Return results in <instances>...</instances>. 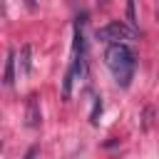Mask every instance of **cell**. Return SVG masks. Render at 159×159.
I'll use <instances>...</instances> for the list:
<instances>
[{"mask_svg": "<svg viewBox=\"0 0 159 159\" xmlns=\"http://www.w3.org/2000/svg\"><path fill=\"white\" fill-rule=\"evenodd\" d=\"M104 62L119 87H129L137 67V55L129 45H109L104 52Z\"/></svg>", "mask_w": 159, "mask_h": 159, "instance_id": "1", "label": "cell"}, {"mask_svg": "<svg viewBox=\"0 0 159 159\" xmlns=\"http://www.w3.org/2000/svg\"><path fill=\"white\" fill-rule=\"evenodd\" d=\"M132 37H134V27H129L119 20H112L97 30V40L109 42V45H127V40H132Z\"/></svg>", "mask_w": 159, "mask_h": 159, "instance_id": "2", "label": "cell"}, {"mask_svg": "<svg viewBox=\"0 0 159 159\" xmlns=\"http://www.w3.org/2000/svg\"><path fill=\"white\" fill-rule=\"evenodd\" d=\"M25 119H27V127H40V99L37 94H30L27 97V112H25Z\"/></svg>", "mask_w": 159, "mask_h": 159, "instance_id": "3", "label": "cell"}, {"mask_svg": "<svg viewBox=\"0 0 159 159\" xmlns=\"http://www.w3.org/2000/svg\"><path fill=\"white\" fill-rule=\"evenodd\" d=\"M17 65H20V75H30V70H32V47H30V45H25V47L20 50Z\"/></svg>", "mask_w": 159, "mask_h": 159, "instance_id": "4", "label": "cell"}, {"mask_svg": "<svg viewBox=\"0 0 159 159\" xmlns=\"http://www.w3.org/2000/svg\"><path fill=\"white\" fill-rule=\"evenodd\" d=\"M15 52H7V60H5V77H2V82L7 84V87H12V82H15Z\"/></svg>", "mask_w": 159, "mask_h": 159, "instance_id": "5", "label": "cell"}, {"mask_svg": "<svg viewBox=\"0 0 159 159\" xmlns=\"http://www.w3.org/2000/svg\"><path fill=\"white\" fill-rule=\"evenodd\" d=\"M99 114H102V99H99V97H94V107H92L89 122H92V124H97V122H99Z\"/></svg>", "mask_w": 159, "mask_h": 159, "instance_id": "6", "label": "cell"}, {"mask_svg": "<svg viewBox=\"0 0 159 159\" xmlns=\"http://www.w3.org/2000/svg\"><path fill=\"white\" fill-rule=\"evenodd\" d=\"M127 17H129V22H132V27H137V15H134V2H129V5H127Z\"/></svg>", "mask_w": 159, "mask_h": 159, "instance_id": "7", "label": "cell"}, {"mask_svg": "<svg viewBox=\"0 0 159 159\" xmlns=\"http://www.w3.org/2000/svg\"><path fill=\"white\" fill-rule=\"evenodd\" d=\"M152 117H154V112H152V109H144V129L152 127Z\"/></svg>", "mask_w": 159, "mask_h": 159, "instance_id": "8", "label": "cell"}, {"mask_svg": "<svg viewBox=\"0 0 159 159\" xmlns=\"http://www.w3.org/2000/svg\"><path fill=\"white\" fill-rule=\"evenodd\" d=\"M35 157H37V147H30L27 154H25V159H35Z\"/></svg>", "mask_w": 159, "mask_h": 159, "instance_id": "9", "label": "cell"}]
</instances>
